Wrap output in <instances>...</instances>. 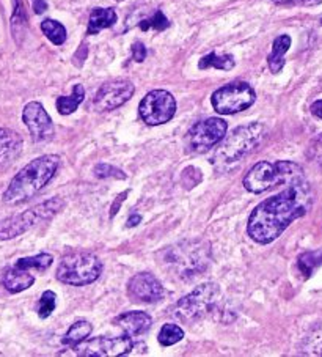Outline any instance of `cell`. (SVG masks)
Returning <instances> with one entry per match:
<instances>
[{
  "label": "cell",
  "mask_w": 322,
  "mask_h": 357,
  "mask_svg": "<svg viewBox=\"0 0 322 357\" xmlns=\"http://www.w3.org/2000/svg\"><path fill=\"white\" fill-rule=\"evenodd\" d=\"M313 205V192L305 178L289 183L288 188L253 209L247 233L258 244L275 241L296 219L305 216Z\"/></svg>",
  "instance_id": "6da1fadb"
},
{
  "label": "cell",
  "mask_w": 322,
  "mask_h": 357,
  "mask_svg": "<svg viewBox=\"0 0 322 357\" xmlns=\"http://www.w3.org/2000/svg\"><path fill=\"white\" fill-rule=\"evenodd\" d=\"M59 165L60 156L57 155H45L33 159L11 180L10 186L3 192V202L16 205L32 199L52 180Z\"/></svg>",
  "instance_id": "7a4b0ae2"
},
{
  "label": "cell",
  "mask_w": 322,
  "mask_h": 357,
  "mask_svg": "<svg viewBox=\"0 0 322 357\" xmlns=\"http://www.w3.org/2000/svg\"><path fill=\"white\" fill-rule=\"evenodd\" d=\"M300 165L289 161L268 162L261 161L253 165L244 178V186L252 194H261L278 184H289L303 180Z\"/></svg>",
  "instance_id": "3957f363"
},
{
  "label": "cell",
  "mask_w": 322,
  "mask_h": 357,
  "mask_svg": "<svg viewBox=\"0 0 322 357\" xmlns=\"http://www.w3.org/2000/svg\"><path fill=\"white\" fill-rule=\"evenodd\" d=\"M102 273V263L90 252H70L59 264L57 279L66 285L84 287L95 282Z\"/></svg>",
  "instance_id": "277c9868"
},
{
  "label": "cell",
  "mask_w": 322,
  "mask_h": 357,
  "mask_svg": "<svg viewBox=\"0 0 322 357\" xmlns=\"http://www.w3.org/2000/svg\"><path fill=\"white\" fill-rule=\"evenodd\" d=\"M264 137V126L259 123L239 126L234 131L224 137L220 146L215 151L214 161L217 164L238 162L240 158L250 153Z\"/></svg>",
  "instance_id": "5b68a950"
},
{
  "label": "cell",
  "mask_w": 322,
  "mask_h": 357,
  "mask_svg": "<svg viewBox=\"0 0 322 357\" xmlns=\"http://www.w3.org/2000/svg\"><path fill=\"white\" fill-rule=\"evenodd\" d=\"M63 200L55 197V199L40 203V205L30 208L21 214H15V216L0 220V239H2V241L13 239L22 235V233H26L36 224L45 222V220H51L55 214L63 208Z\"/></svg>",
  "instance_id": "8992f818"
},
{
  "label": "cell",
  "mask_w": 322,
  "mask_h": 357,
  "mask_svg": "<svg viewBox=\"0 0 322 357\" xmlns=\"http://www.w3.org/2000/svg\"><path fill=\"white\" fill-rule=\"evenodd\" d=\"M220 288L215 283H203L173 307V315L179 321L194 323L213 312L219 304Z\"/></svg>",
  "instance_id": "52a82bcc"
},
{
  "label": "cell",
  "mask_w": 322,
  "mask_h": 357,
  "mask_svg": "<svg viewBox=\"0 0 322 357\" xmlns=\"http://www.w3.org/2000/svg\"><path fill=\"white\" fill-rule=\"evenodd\" d=\"M256 100V95L249 84L234 82L215 90L210 102L215 112L222 115H233L249 109Z\"/></svg>",
  "instance_id": "ba28073f"
},
{
  "label": "cell",
  "mask_w": 322,
  "mask_h": 357,
  "mask_svg": "<svg viewBox=\"0 0 322 357\" xmlns=\"http://www.w3.org/2000/svg\"><path fill=\"white\" fill-rule=\"evenodd\" d=\"M171 257L169 263L178 271V275L192 277L203 273L208 266V245L200 248V243H181L175 249H170Z\"/></svg>",
  "instance_id": "9c48e42d"
},
{
  "label": "cell",
  "mask_w": 322,
  "mask_h": 357,
  "mask_svg": "<svg viewBox=\"0 0 322 357\" xmlns=\"http://www.w3.org/2000/svg\"><path fill=\"white\" fill-rule=\"evenodd\" d=\"M176 112V100L170 91L153 90L141 100L139 106L140 119L146 125L159 126L169 123Z\"/></svg>",
  "instance_id": "30bf717a"
},
{
  "label": "cell",
  "mask_w": 322,
  "mask_h": 357,
  "mask_svg": "<svg viewBox=\"0 0 322 357\" xmlns=\"http://www.w3.org/2000/svg\"><path fill=\"white\" fill-rule=\"evenodd\" d=\"M227 129V121L217 119V116H210V119L197 123L187 134L189 149L195 153L208 151L225 137Z\"/></svg>",
  "instance_id": "8fae6325"
},
{
  "label": "cell",
  "mask_w": 322,
  "mask_h": 357,
  "mask_svg": "<svg viewBox=\"0 0 322 357\" xmlns=\"http://www.w3.org/2000/svg\"><path fill=\"white\" fill-rule=\"evenodd\" d=\"M72 354L85 356V357H116L126 356L134 348V338L129 335L121 337H98L77 347H71Z\"/></svg>",
  "instance_id": "7c38bea8"
},
{
  "label": "cell",
  "mask_w": 322,
  "mask_h": 357,
  "mask_svg": "<svg viewBox=\"0 0 322 357\" xmlns=\"http://www.w3.org/2000/svg\"><path fill=\"white\" fill-rule=\"evenodd\" d=\"M134 91V84L125 81V79L105 82L95 95L93 106H95L98 112H109V110L118 109L123 104L131 100Z\"/></svg>",
  "instance_id": "4fadbf2b"
},
{
  "label": "cell",
  "mask_w": 322,
  "mask_h": 357,
  "mask_svg": "<svg viewBox=\"0 0 322 357\" xmlns=\"http://www.w3.org/2000/svg\"><path fill=\"white\" fill-rule=\"evenodd\" d=\"M165 290L156 277L150 273L134 275L128 283V296L134 303L153 304L164 298Z\"/></svg>",
  "instance_id": "5bb4252c"
},
{
  "label": "cell",
  "mask_w": 322,
  "mask_h": 357,
  "mask_svg": "<svg viewBox=\"0 0 322 357\" xmlns=\"http://www.w3.org/2000/svg\"><path fill=\"white\" fill-rule=\"evenodd\" d=\"M22 121L26 123L35 142H46L52 139L54 123L41 102H29L22 110Z\"/></svg>",
  "instance_id": "9a60e30c"
},
{
  "label": "cell",
  "mask_w": 322,
  "mask_h": 357,
  "mask_svg": "<svg viewBox=\"0 0 322 357\" xmlns=\"http://www.w3.org/2000/svg\"><path fill=\"white\" fill-rule=\"evenodd\" d=\"M115 323L118 328L123 329L126 335L134 338L146 334L151 328L153 319L145 312H128L116 318Z\"/></svg>",
  "instance_id": "2e32d148"
},
{
  "label": "cell",
  "mask_w": 322,
  "mask_h": 357,
  "mask_svg": "<svg viewBox=\"0 0 322 357\" xmlns=\"http://www.w3.org/2000/svg\"><path fill=\"white\" fill-rule=\"evenodd\" d=\"M21 135L7 128H0V169L7 167L22 151Z\"/></svg>",
  "instance_id": "e0dca14e"
},
{
  "label": "cell",
  "mask_w": 322,
  "mask_h": 357,
  "mask_svg": "<svg viewBox=\"0 0 322 357\" xmlns=\"http://www.w3.org/2000/svg\"><path fill=\"white\" fill-rule=\"evenodd\" d=\"M35 283V275L30 273V269H24L20 266L10 268L3 275V287L10 293H21L27 290Z\"/></svg>",
  "instance_id": "ac0fdd59"
},
{
  "label": "cell",
  "mask_w": 322,
  "mask_h": 357,
  "mask_svg": "<svg viewBox=\"0 0 322 357\" xmlns=\"http://www.w3.org/2000/svg\"><path fill=\"white\" fill-rule=\"evenodd\" d=\"M289 47H291V36L289 35H280L278 38H275L274 45H272V52L268 57L269 70L274 73V75H278V73L283 70L284 55H286Z\"/></svg>",
  "instance_id": "d6986e66"
},
{
  "label": "cell",
  "mask_w": 322,
  "mask_h": 357,
  "mask_svg": "<svg viewBox=\"0 0 322 357\" xmlns=\"http://www.w3.org/2000/svg\"><path fill=\"white\" fill-rule=\"evenodd\" d=\"M116 20H118V17H116L114 8H95L90 15L89 30H86V33L96 35L104 29L112 27Z\"/></svg>",
  "instance_id": "ffe728a7"
},
{
  "label": "cell",
  "mask_w": 322,
  "mask_h": 357,
  "mask_svg": "<svg viewBox=\"0 0 322 357\" xmlns=\"http://www.w3.org/2000/svg\"><path fill=\"white\" fill-rule=\"evenodd\" d=\"M85 100V89L84 85H74L72 93L70 96H60L57 100V110L61 115H70L76 112L80 102Z\"/></svg>",
  "instance_id": "44dd1931"
},
{
  "label": "cell",
  "mask_w": 322,
  "mask_h": 357,
  "mask_svg": "<svg viewBox=\"0 0 322 357\" xmlns=\"http://www.w3.org/2000/svg\"><path fill=\"white\" fill-rule=\"evenodd\" d=\"M91 324L89 321H84V319H80V321H76L74 323L70 329H68V332L63 337V344H66V347H77V344H80L82 342H85L86 338L90 337L91 334Z\"/></svg>",
  "instance_id": "7402d4cb"
},
{
  "label": "cell",
  "mask_w": 322,
  "mask_h": 357,
  "mask_svg": "<svg viewBox=\"0 0 322 357\" xmlns=\"http://www.w3.org/2000/svg\"><path fill=\"white\" fill-rule=\"evenodd\" d=\"M236 65V60L231 54H224L219 55L215 52H210L208 55L198 61V68L200 70H208V68H217V70H224V71H230Z\"/></svg>",
  "instance_id": "603a6c76"
},
{
  "label": "cell",
  "mask_w": 322,
  "mask_h": 357,
  "mask_svg": "<svg viewBox=\"0 0 322 357\" xmlns=\"http://www.w3.org/2000/svg\"><path fill=\"white\" fill-rule=\"evenodd\" d=\"M41 30L55 46H61L66 41V29L59 21L45 20L41 22Z\"/></svg>",
  "instance_id": "cb8c5ba5"
},
{
  "label": "cell",
  "mask_w": 322,
  "mask_h": 357,
  "mask_svg": "<svg viewBox=\"0 0 322 357\" xmlns=\"http://www.w3.org/2000/svg\"><path fill=\"white\" fill-rule=\"evenodd\" d=\"M52 255L51 254H38L35 257H27L21 258V260L16 261V266L24 268V269H35V271H46L52 264Z\"/></svg>",
  "instance_id": "d4e9b609"
},
{
  "label": "cell",
  "mask_w": 322,
  "mask_h": 357,
  "mask_svg": "<svg viewBox=\"0 0 322 357\" xmlns=\"http://www.w3.org/2000/svg\"><path fill=\"white\" fill-rule=\"evenodd\" d=\"M184 337V331L176 324H164L159 332V343L162 347H171L178 342H181Z\"/></svg>",
  "instance_id": "484cf974"
},
{
  "label": "cell",
  "mask_w": 322,
  "mask_h": 357,
  "mask_svg": "<svg viewBox=\"0 0 322 357\" xmlns=\"http://www.w3.org/2000/svg\"><path fill=\"white\" fill-rule=\"evenodd\" d=\"M139 27L144 30V32H146V30H151V29L158 30V32H162V30L170 27V21L167 20L162 11H156V13H154L151 17L140 21Z\"/></svg>",
  "instance_id": "4316f807"
},
{
  "label": "cell",
  "mask_w": 322,
  "mask_h": 357,
  "mask_svg": "<svg viewBox=\"0 0 322 357\" xmlns=\"http://www.w3.org/2000/svg\"><path fill=\"white\" fill-rule=\"evenodd\" d=\"M55 304H57V294L54 291L47 290L41 294L40 304H38V315L40 318H49L55 310Z\"/></svg>",
  "instance_id": "83f0119b"
},
{
  "label": "cell",
  "mask_w": 322,
  "mask_h": 357,
  "mask_svg": "<svg viewBox=\"0 0 322 357\" xmlns=\"http://www.w3.org/2000/svg\"><path fill=\"white\" fill-rule=\"evenodd\" d=\"M322 263V254L318 252H307L299 257V269L303 273V275H309L314 271L318 264Z\"/></svg>",
  "instance_id": "f1b7e54d"
},
{
  "label": "cell",
  "mask_w": 322,
  "mask_h": 357,
  "mask_svg": "<svg viewBox=\"0 0 322 357\" xmlns=\"http://www.w3.org/2000/svg\"><path fill=\"white\" fill-rule=\"evenodd\" d=\"M305 349H307V354L322 356V324L318 326V328L308 335Z\"/></svg>",
  "instance_id": "f546056e"
},
{
  "label": "cell",
  "mask_w": 322,
  "mask_h": 357,
  "mask_svg": "<svg viewBox=\"0 0 322 357\" xmlns=\"http://www.w3.org/2000/svg\"><path fill=\"white\" fill-rule=\"evenodd\" d=\"M95 175L98 178H115V180H125V172L109 164H99L95 167Z\"/></svg>",
  "instance_id": "4dcf8cb0"
},
{
  "label": "cell",
  "mask_w": 322,
  "mask_h": 357,
  "mask_svg": "<svg viewBox=\"0 0 322 357\" xmlns=\"http://www.w3.org/2000/svg\"><path fill=\"white\" fill-rule=\"evenodd\" d=\"M201 181V172L195 167H187L183 174V183L187 184V189H192Z\"/></svg>",
  "instance_id": "1f68e13d"
},
{
  "label": "cell",
  "mask_w": 322,
  "mask_h": 357,
  "mask_svg": "<svg viewBox=\"0 0 322 357\" xmlns=\"http://www.w3.org/2000/svg\"><path fill=\"white\" fill-rule=\"evenodd\" d=\"M308 155L322 169V134L319 135V137H316L313 140V144L309 145Z\"/></svg>",
  "instance_id": "d6a6232c"
},
{
  "label": "cell",
  "mask_w": 322,
  "mask_h": 357,
  "mask_svg": "<svg viewBox=\"0 0 322 357\" xmlns=\"http://www.w3.org/2000/svg\"><path fill=\"white\" fill-rule=\"evenodd\" d=\"M146 54L148 52H146V47H145L144 43H140V41L134 43V45H132V57H134L135 61L141 63V61L146 59Z\"/></svg>",
  "instance_id": "836d02e7"
},
{
  "label": "cell",
  "mask_w": 322,
  "mask_h": 357,
  "mask_svg": "<svg viewBox=\"0 0 322 357\" xmlns=\"http://www.w3.org/2000/svg\"><path fill=\"white\" fill-rule=\"evenodd\" d=\"M272 2L277 5H286V7H291V5H318L322 3V0H272Z\"/></svg>",
  "instance_id": "e575fe53"
},
{
  "label": "cell",
  "mask_w": 322,
  "mask_h": 357,
  "mask_svg": "<svg viewBox=\"0 0 322 357\" xmlns=\"http://www.w3.org/2000/svg\"><path fill=\"white\" fill-rule=\"evenodd\" d=\"M128 190H126V192H123V194H120L118 197H116V202L114 203V206H112V209H110V211H112V213H110V218H114L115 216V214L116 213H118V209H120V205H121V202H125V199H126V197H128Z\"/></svg>",
  "instance_id": "d590c367"
},
{
  "label": "cell",
  "mask_w": 322,
  "mask_h": 357,
  "mask_svg": "<svg viewBox=\"0 0 322 357\" xmlns=\"http://www.w3.org/2000/svg\"><path fill=\"white\" fill-rule=\"evenodd\" d=\"M47 10L46 0H33V11L36 15H43Z\"/></svg>",
  "instance_id": "8d00e7d4"
},
{
  "label": "cell",
  "mask_w": 322,
  "mask_h": 357,
  "mask_svg": "<svg viewBox=\"0 0 322 357\" xmlns=\"http://www.w3.org/2000/svg\"><path fill=\"white\" fill-rule=\"evenodd\" d=\"M312 114L322 120V100H318L312 104Z\"/></svg>",
  "instance_id": "74e56055"
},
{
  "label": "cell",
  "mask_w": 322,
  "mask_h": 357,
  "mask_svg": "<svg viewBox=\"0 0 322 357\" xmlns=\"http://www.w3.org/2000/svg\"><path fill=\"white\" fill-rule=\"evenodd\" d=\"M140 220H141L140 214H131V218L128 219V227H129V229H132V227L140 224Z\"/></svg>",
  "instance_id": "f35d334b"
},
{
  "label": "cell",
  "mask_w": 322,
  "mask_h": 357,
  "mask_svg": "<svg viewBox=\"0 0 322 357\" xmlns=\"http://www.w3.org/2000/svg\"><path fill=\"white\" fill-rule=\"evenodd\" d=\"M321 22H322V20H321Z\"/></svg>",
  "instance_id": "ab89813d"
}]
</instances>
